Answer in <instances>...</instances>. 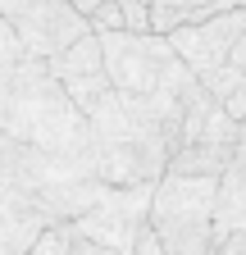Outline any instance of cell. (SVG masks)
<instances>
[{"instance_id":"1","label":"cell","mask_w":246,"mask_h":255,"mask_svg":"<svg viewBox=\"0 0 246 255\" xmlns=\"http://www.w3.org/2000/svg\"><path fill=\"white\" fill-rule=\"evenodd\" d=\"M101 191L91 164L55 159L0 132V255H27L46 228L78 219Z\"/></svg>"},{"instance_id":"2","label":"cell","mask_w":246,"mask_h":255,"mask_svg":"<svg viewBox=\"0 0 246 255\" xmlns=\"http://www.w3.org/2000/svg\"><path fill=\"white\" fill-rule=\"evenodd\" d=\"M59 87L69 91V101L87 119L91 159H96V178L105 187H150L164 178V164H169L164 128L132 96L114 91L105 69L87 78H69Z\"/></svg>"},{"instance_id":"3","label":"cell","mask_w":246,"mask_h":255,"mask_svg":"<svg viewBox=\"0 0 246 255\" xmlns=\"http://www.w3.org/2000/svg\"><path fill=\"white\" fill-rule=\"evenodd\" d=\"M0 132L46 150L55 159H73V164H91V132L87 119L78 114V105L69 101V91L59 87V78H50V69L41 59H14L9 69V96H5V114H0Z\"/></svg>"},{"instance_id":"4","label":"cell","mask_w":246,"mask_h":255,"mask_svg":"<svg viewBox=\"0 0 246 255\" xmlns=\"http://www.w3.org/2000/svg\"><path fill=\"white\" fill-rule=\"evenodd\" d=\"M101 41V59H105V78L114 82V91L132 96L141 110H150L169 137H178L182 123V96L196 82L192 69L173 55V46L160 37V32H96Z\"/></svg>"},{"instance_id":"5","label":"cell","mask_w":246,"mask_h":255,"mask_svg":"<svg viewBox=\"0 0 246 255\" xmlns=\"http://www.w3.org/2000/svg\"><path fill=\"white\" fill-rule=\"evenodd\" d=\"M214 191H219V178H192V173H164L150 187L146 228L164 255H210Z\"/></svg>"},{"instance_id":"6","label":"cell","mask_w":246,"mask_h":255,"mask_svg":"<svg viewBox=\"0 0 246 255\" xmlns=\"http://www.w3.org/2000/svg\"><path fill=\"white\" fill-rule=\"evenodd\" d=\"M237 132H242V123L228 119V110L214 101L201 87V78H196L187 87V96H182V123H178V137H173L164 173L219 178L228 169L233 150H237Z\"/></svg>"},{"instance_id":"7","label":"cell","mask_w":246,"mask_h":255,"mask_svg":"<svg viewBox=\"0 0 246 255\" xmlns=\"http://www.w3.org/2000/svg\"><path fill=\"white\" fill-rule=\"evenodd\" d=\"M0 18L9 23L27 59H50L91 32V23L69 0H0Z\"/></svg>"},{"instance_id":"8","label":"cell","mask_w":246,"mask_h":255,"mask_svg":"<svg viewBox=\"0 0 246 255\" xmlns=\"http://www.w3.org/2000/svg\"><path fill=\"white\" fill-rule=\"evenodd\" d=\"M155 187V182H150ZM150 187H105L78 219H69L78 233H87L91 242H101L110 251L128 255L146 228V210H150Z\"/></svg>"},{"instance_id":"9","label":"cell","mask_w":246,"mask_h":255,"mask_svg":"<svg viewBox=\"0 0 246 255\" xmlns=\"http://www.w3.org/2000/svg\"><path fill=\"white\" fill-rule=\"evenodd\" d=\"M246 27V9H214L205 18H192V23H178L173 32H164V41L173 46V55L192 69V78H210L214 69H224L237 37Z\"/></svg>"},{"instance_id":"10","label":"cell","mask_w":246,"mask_h":255,"mask_svg":"<svg viewBox=\"0 0 246 255\" xmlns=\"http://www.w3.org/2000/svg\"><path fill=\"white\" fill-rule=\"evenodd\" d=\"M214 237H246V123L214 191Z\"/></svg>"},{"instance_id":"11","label":"cell","mask_w":246,"mask_h":255,"mask_svg":"<svg viewBox=\"0 0 246 255\" xmlns=\"http://www.w3.org/2000/svg\"><path fill=\"white\" fill-rule=\"evenodd\" d=\"M201 87H205L214 101L228 110V119L246 123V27H242V37H237V46H233L228 64H224V69H214Z\"/></svg>"},{"instance_id":"12","label":"cell","mask_w":246,"mask_h":255,"mask_svg":"<svg viewBox=\"0 0 246 255\" xmlns=\"http://www.w3.org/2000/svg\"><path fill=\"white\" fill-rule=\"evenodd\" d=\"M214 9H246V0H150V32H173L178 23L205 18Z\"/></svg>"},{"instance_id":"13","label":"cell","mask_w":246,"mask_h":255,"mask_svg":"<svg viewBox=\"0 0 246 255\" xmlns=\"http://www.w3.org/2000/svg\"><path fill=\"white\" fill-rule=\"evenodd\" d=\"M41 64L50 69V78H59V82H69V78H87V73H101V69H105L96 32H87L82 41H73L69 50H59V55H50V59H41Z\"/></svg>"},{"instance_id":"14","label":"cell","mask_w":246,"mask_h":255,"mask_svg":"<svg viewBox=\"0 0 246 255\" xmlns=\"http://www.w3.org/2000/svg\"><path fill=\"white\" fill-rule=\"evenodd\" d=\"M27 255H123V251H110V246H101V242H91L87 233H78L73 223H55V228H46L37 242H32V251Z\"/></svg>"},{"instance_id":"15","label":"cell","mask_w":246,"mask_h":255,"mask_svg":"<svg viewBox=\"0 0 246 255\" xmlns=\"http://www.w3.org/2000/svg\"><path fill=\"white\" fill-rule=\"evenodd\" d=\"M123 32H150V0H119Z\"/></svg>"},{"instance_id":"16","label":"cell","mask_w":246,"mask_h":255,"mask_svg":"<svg viewBox=\"0 0 246 255\" xmlns=\"http://www.w3.org/2000/svg\"><path fill=\"white\" fill-rule=\"evenodd\" d=\"M91 32H123V14H119V0H105V5L87 18Z\"/></svg>"},{"instance_id":"17","label":"cell","mask_w":246,"mask_h":255,"mask_svg":"<svg viewBox=\"0 0 246 255\" xmlns=\"http://www.w3.org/2000/svg\"><path fill=\"white\" fill-rule=\"evenodd\" d=\"M14 59H23V50H18V41H14L9 23L0 18V64H14Z\"/></svg>"},{"instance_id":"18","label":"cell","mask_w":246,"mask_h":255,"mask_svg":"<svg viewBox=\"0 0 246 255\" xmlns=\"http://www.w3.org/2000/svg\"><path fill=\"white\" fill-rule=\"evenodd\" d=\"M128 255H164V251H160L155 237H150V228H141V237H137V246H132Z\"/></svg>"},{"instance_id":"19","label":"cell","mask_w":246,"mask_h":255,"mask_svg":"<svg viewBox=\"0 0 246 255\" xmlns=\"http://www.w3.org/2000/svg\"><path fill=\"white\" fill-rule=\"evenodd\" d=\"M210 255H237V237H214Z\"/></svg>"},{"instance_id":"20","label":"cell","mask_w":246,"mask_h":255,"mask_svg":"<svg viewBox=\"0 0 246 255\" xmlns=\"http://www.w3.org/2000/svg\"><path fill=\"white\" fill-rule=\"evenodd\" d=\"M69 5H73V9H78L82 18H91V14H96V9L105 5V0H69Z\"/></svg>"},{"instance_id":"21","label":"cell","mask_w":246,"mask_h":255,"mask_svg":"<svg viewBox=\"0 0 246 255\" xmlns=\"http://www.w3.org/2000/svg\"><path fill=\"white\" fill-rule=\"evenodd\" d=\"M9 69L14 64H0V114H5V96H9Z\"/></svg>"}]
</instances>
